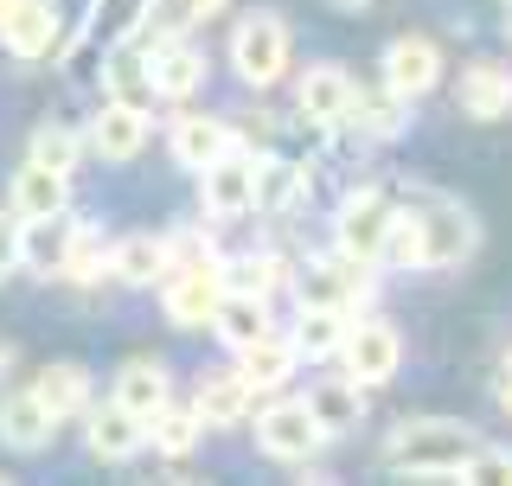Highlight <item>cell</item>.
Instances as JSON below:
<instances>
[{
	"label": "cell",
	"mask_w": 512,
	"mask_h": 486,
	"mask_svg": "<svg viewBox=\"0 0 512 486\" xmlns=\"http://www.w3.org/2000/svg\"><path fill=\"white\" fill-rule=\"evenodd\" d=\"M480 435L448 416H423V423H397L384 435V461L410 480H461V467L474 461Z\"/></svg>",
	"instance_id": "obj_1"
},
{
	"label": "cell",
	"mask_w": 512,
	"mask_h": 486,
	"mask_svg": "<svg viewBox=\"0 0 512 486\" xmlns=\"http://www.w3.org/2000/svg\"><path fill=\"white\" fill-rule=\"evenodd\" d=\"M224 301V263L218 256H192V263H173L160 275V307L180 333H205Z\"/></svg>",
	"instance_id": "obj_2"
},
{
	"label": "cell",
	"mask_w": 512,
	"mask_h": 486,
	"mask_svg": "<svg viewBox=\"0 0 512 486\" xmlns=\"http://www.w3.org/2000/svg\"><path fill=\"white\" fill-rule=\"evenodd\" d=\"M288 26H282V13H244L231 32V71L244 77L250 90H269V84H282L288 77Z\"/></svg>",
	"instance_id": "obj_3"
},
{
	"label": "cell",
	"mask_w": 512,
	"mask_h": 486,
	"mask_svg": "<svg viewBox=\"0 0 512 486\" xmlns=\"http://www.w3.org/2000/svg\"><path fill=\"white\" fill-rule=\"evenodd\" d=\"M391 218H397V205L384 199L378 186H365V192H352V199L333 212V250L352 256V263H384V237H391Z\"/></svg>",
	"instance_id": "obj_4"
},
{
	"label": "cell",
	"mask_w": 512,
	"mask_h": 486,
	"mask_svg": "<svg viewBox=\"0 0 512 486\" xmlns=\"http://www.w3.org/2000/svg\"><path fill=\"white\" fill-rule=\"evenodd\" d=\"M320 442H327V429L314 423L308 397H276L256 410V448L276 461H314Z\"/></svg>",
	"instance_id": "obj_5"
},
{
	"label": "cell",
	"mask_w": 512,
	"mask_h": 486,
	"mask_svg": "<svg viewBox=\"0 0 512 486\" xmlns=\"http://www.w3.org/2000/svg\"><path fill=\"white\" fill-rule=\"evenodd\" d=\"M416 224H423V269H455L474 256L480 243V224L461 212L455 199H416Z\"/></svg>",
	"instance_id": "obj_6"
},
{
	"label": "cell",
	"mask_w": 512,
	"mask_h": 486,
	"mask_svg": "<svg viewBox=\"0 0 512 486\" xmlns=\"http://www.w3.org/2000/svg\"><path fill=\"white\" fill-rule=\"evenodd\" d=\"M199 199H205V212H212L218 224L256 212V154L231 141V148H224L212 167L199 173Z\"/></svg>",
	"instance_id": "obj_7"
},
{
	"label": "cell",
	"mask_w": 512,
	"mask_h": 486,
	"mask_svg": "<svg viewBox=\"0 0 512 486\" xmlns=\"http://www.w3.org/2000/svg\"><path fill=\"white\" fill-rule=\"evenodd\" d=\"M340 359H346V378H359L365 391L372 384H391L397 365H404V339H397L391 320H352L346 339H340Z\"/></svg>",
	"instance_id": "obj_8"
},
{
	"label": "cell",
	"mask_w": 512,
	"mask_h": 486,
	"mask_svg": "<svg viewBox=\"0 0 512 486\" xmlns=\"http://www.w3.org/2000/svg\"><path fill=\"white\" fill-rule=\"evenodd\" d=\"M295 295H301V307H340V314H352L372 295V275H365V263L333 250V256H314L308 269H295Z\"/></svg>",
	"instance_id": "obj_9"
},
{
	"label": "cell",
	"mask_w": 512,
	"mask_h": 486,
	"mask_svg": "<svg viewBox=\"0 0 512 486\" xmlns=\"http://www.w3.org/2000/svg\"><path fill=\"white\" fill-rule=\"evenodd\" d=\"M0 45H7L20 64L64 52V32H58V7L52 0H0Z\"/></svg>",
	"instance_id": "obj_10"
},
{
	"label": "cell",
	"mask_w": 512,
	"mask_h": 486,
	"mask_svg": "<svg viewBox=\"0 0 512 486\" xmlns=\"http://www.w3.org/2000/svg\"><path fill=\"white\" fill-rule=\"evenodd\" d=\"M384 84H391L397 96H429L442 84V45L423 39V32H404V39L384 45Z\"/></svg>",
	"instance_id": "obj_11"
},
{
	"label": "cell",
	"mask_w": 512,
	"mask_h": 486,
	"mask_svg": "<svg viewBox=\"0 0 512 486\" xmlns=\"http://www.w3.org/2000/svg\"><path fill=\"white\" fill-rule=\"evenodd\" d=\"M84 141H90V154H103V160H135L141 148H148V109L109 96V103L96 109V122H90Z\"/></svg>",
	"instance_id": "obj_12"
},
{
	"label": "cell",
	"mask_w": 512,
	"mask_h": 486,
	"mask_svg": "<svg viewBox=\"0 0 512 486\" xmlns=\"http://www.w3.org/2000/svg\"><path fill=\"white\" fill-rule=\"evenodd\" d=\"M192 410L205 416V429H237L256 410V384L244 371H205L199 391H192Z\"/></svg>",
	"instance_id": "obj_13"
},
{
	"label": "cell",
	"mask_w": 512,
	"mask_h": 486,
	"mask_svg": "<svg viewBox=\"0 0 512 486\" xmlns=\"http://www.w3.org/2000/svg\"><path fill=\"white\" fill-rule=\"evenodd\" d=\"M84 442H90V455L96 461H135L141 448H148V423L141 416H128L116 397L103 403V410H84Z\"/></svg>",
	"instance_id": "obj_14"
},
{
	"label": "cell",
	"mask_w": 512,
	"mask_h": 486,
	"mask_svg": "<svg viewBox=\"0 0 512 486\" xmlns=\"http://www.w3.org/2000/svg\"><path fill=\"white\" fill-rule=\"evenodd\" d=\"M77 224L71 212H52V218H20V269H39V275H58L64 256L77 243Z\"/></svg>",
	"instance_id": "obj_15"
},
{
	"label": "cell",
	"mask_w": 512,
	"mask_h": 486,
	"mask_svg": "<svg viewBox=\"0 0 512 486\" xmlns=\"http://www.w3.org/2000/svg\"><path fill=\"white\" fill-rule=\"evenodd\" d=\"M7 212H13V218H52V212H71V173H58V167H39V160H26V167L13 173Z\"/></svg>",
	"instance_id": "obj_16"
},
{
	"label": "cell",
	"mask_w": 512,
	"mask_h": 486,
	"mask_svg": "<svg viewBox=\"0 0 512 486\" xmlns=\"http://www.w3.org/2000/svg\"><path fill=\"white\" fill-rule=\"evenodd\" d=\"M52 429H58V416L39 403V391H7L0 397V442L13 448V455H39L45 442H52Z\"/></svg>",
	"instance_id": "obj_17"
},
{
	"label": "cell",
	"mask_w": 512,
	"mask_h": 486,
	"mask_svg": "<svg viewBox=\"0 0 512 486\" xmlns=\"http://www.w3.org/2000/svg\"><path fill=\"white\" fill-rule=\"evenodd\" d=\"M352 90H359V84H352L340 64H314V71H301V84H295V109L314 128H333V122H346Z\"/></svg>",
	"instance_id": "obj_18"
},
{
	"label": "cell",
	"mask_w": 512,
	"mask_h": 486,
	"mask_svg": "<svg viewBox=\"0 0 512 486\" xmlns=\"http://www.w3.org/2000/svg\"><path fill=\"white\" fill-rule=\"evenodd\" d=\"M116 403H122L128 416H141V423H154V416L173 403L167 365H160V359H128V365L116 371Z\"/></svg>",
	"instance_id": "obj_19"
},
{
	"label": "cell",
	"mask_w": 512,
	"mask_h": 486,
	"mask_svg": "<svg viewBox=\"0 0 512 486\" xmlns=\"http://www.w3.org/2000/svg\"><path fill=\"white\" fill-rule=\"evenodd\" d=\"M167 269H173V243L167 237L135 231V237H122L116 250H109V275H116L122 288H154Z\"/></svg>",
	"instance_id": "obj_20"
},
{
	"label": "cell",
	"mask_w": 512,
	"mask_h": 486,
	"mask_svg": "<svg viewBox=\"0 0 512 486\" xmlns=\"http://www.w3.org/2000/svg\"><path fill=\"white\" fill-rule=\"evenodd\" d=\"M455 103H461V116H474V122L512 116V71H506V64H468Z\"/></svg>",
	"instance_id": "obj_21"
},
{
	"label": "cell",
	"mask_w": 512,
	"mask_h": 486,
	"mask_svg": "<svg viewBox=\"0 0 512 486\" xmlns=\"http://www.w3.org/2000/svg\"><path fill=\"white\" fill-rule=\"evenodd\" d=\"M231 122H218V116H199V109H186L180 122H173V160H180L186 173H205L212 160L231 148Z\"/></svg>",
	"instance_id": "obj_22"
},
{
	"label": "cell",
	"mask_w": 512,
	"mask_h": 486,
	"mask_svg": "<svg viewBox=\"0 0 512 486\" xmlns=\"http://www.w3.org/2000/svg\"><path fill=\"white\" fill-rule=\"evenodd\" d=\"M148 71H154V96H167V103H186V96L205 84V58L192 52L186 39L148 45Z\"/></svg>",
	"instance_id": "obj_23"
},
{
	"label": "cell",
	"mask_w": 512,
	"mask_h": 486,
	"mask_svg": "<svg viewBox=\"0 0 512 486\" xmlns=\"http://www.w3.org/2000/svg\"><path fill=\"white\" fill-rule=\"evenodd\" d=\"M212 333L231 352L256 346V339L269 333V301L263 295H244V288H224V301H218V314H212Z\"/></svg>",
	"instance_id": "obj_24"
},
{
	"label": "cell",
	"mask_w": 512,
	"mask_h": 486,
	"mask_svg": "<svg viewBox=\"0 0 512 486\" xmlns=\"http://www.w3.org/2000/svg\"><path fill=\"white\" fill-rule=\"evenodd\" d=\"M308 410H314V423L327 429V442H333V435L359 429V416H365V384H359V378H327V384H314V391H308Z\"/></svg>",
	"instance_id": "obj_25"
},
{
	"label": "cell",
	"mask_w": 512,
	"mask_h": 486,
	"mask_svg": "<svg viewBox=\"0 0 512 486\" xmlns=\"http://www.w3.org/2000/svg\"><path fill=\"white\" fill-rule=\"evenodd\" d=\"M237 371H244V378L256 384V391H282L288 378H295V365H301V352H295V339H276V333H263L256 339V346H244L237 352Z\"/></svg>",
	"instance_id": "obj_26"
},
{
	"label": "cell",
	"mask_w": 512,
	"mask_h": 486,
	"mask_svg": "<svg viewBox=\"0 0 512 486\" xmlns=\"http://www.w3.org/2000/svg\"><path fill=\"white\" fill-rule=\"evenodd\" d=\"M32 391H39V403L58 423H71V416L90 410V371L84 365H45L39 378H32Z\"/></svg>",
	"instance_id": "obj_27"
},
{
	"label": "cell",
	"mask_w": 512,
	"mask_h": 486,
	"mask_svg": "<svg viewBox=\"0 0 512 486\" xmlns=\"http://www.w3.org/2000/svg\"><path fill=\"white\" fill-rule=\"evenodd\" d=\"M346 116H359L365 135L391 141V135H404V122H410V96H397L391 84H378V90H352V109H346Z\"/></svg>",
	"instance_id": "obj_28"
},
{
	"label": "cell",
	"mask_w": 512,
	"mask_h": 486,
	"mask_svg": "<svg viewBox=\"0 0 512 486\" xmlns=\"http://www.w3.org/2000/svg\"><path fill=\"white\" fill-rule=\"evenodd\" d=\"M346 327L352 320L340 314V307H301V320H295V352L301 359H333V352H340V339H346Z\"/></svg>",
	"instance_id": "obj_29"
},
{
	"label": "cell",
	"mask_w": 512,
	"mask_h": 486,
	"mask_svg": "<svg viewBox=\"0 0 512 486\" xmlns=\"http://www.w3.org/2000/svg\"><path fill=\"white\" fill-rule=\"evenodd\" d=\"M199 435H205V416L192 410V403H167V410L148 423V442L160 448V455H173V461L192 455V448H199Z\"/></svg>",
	"instance_id": "obj_30"
},
{
	"label": "cell",
	"mask_w": 512,
	"mask_h": 486,
	"mask_svg": "<svg viewBox=\"0 0 512 486\" xmlns=\"http://www.w3.org/2000/svg\"><path fill=\"white\" fill-rule=\"evenodd\" d=\"M84 148H90V141L77 135L71 122H39V128H32V154H26V160H39V167H58V173H77Z\"/></svg>",
	"instance_id": "obj_31"
},
{
	"label": "cell",
	"mask_w": 512,
	"mask_h": 486,
	"mask_svg": "<svg viewBox=\"0 0 512 486\" xmlns=\"http://www.w3.org/2000/svg\"><path fill=\"white\" fill-rule=\"evenodd\" d=\"M301 186H308V173L295 160H256V212H288Z\"/></svg>",
	"instance_id": "obj_32"
},
{
	"label": "cell",
	"mask_w": 512,
	"mask_h": 486,
	"mask_svg": "<svg viewBox=\"0 0 512 486\" xmlns=\"http://www.w3.org/2000/svg\"><path fill=\"white\" fill-rule=\"evenodd\" d=\"M288 282V269H282V256H237V263H224V288H244V295H276V288Z\"/></svg>",
	"instance_id": "obj_33"
},
{
	"label": "cell",
	"mask_w": 512,
	"mask_h": 486,
	"mask_svg": "<svg viewBox=\"0 0 512 486\" xmlns=\"http://www.w3.org/2000/svg\"><path fill=\"white\" fill-rule=\"evenodd\" d=\"M109 96H116V103H141V109H148L154 103L148 58H141V52H116V58H109Z\"/></svg>",
	"instance_id": "obj_34"
},
{
	"label": "cell",
	"mask_w": 512,
	"mask_h": 486,
	"mask_svg": "<svg viewBox=\"0 0 512 486\" xmlns=\"http://www.w3.org/2000/svg\"><path fill=\"white\" fill-rule=\"evenodd\" d=\"M384 263L391 269H423V224H416V205L391 218V237H384Z\"/></svg>",
	"instance_id": "obj_35"
},
{
	"label": "cell",
	"mask_w": 512,
	"mask_h": 486,
	"mask_svg": "<svg viewBox=\"0 0 512 486\" xmlns=\"http://www.w3.org/2000/svg\"><path fill=\"white\" fill-rule=\"evenodd\" d=\"M103 269H109V250L90 237V224H84V231H77V243H71V256H64V269H58V282L90 288V282H103Z\"/></svg>",
	"instance_id": "obj_36"
},
{
	"label": "cell",
	"mask_w": 512,
	"mask_h": 486,
	"mask_svg": "<svg viewBox=\"0 0 512 486\" xmlns=\"http://www.w3.org/2000/svg\"><path fill=\"white\" fill-rule=\"evenodd\" d=\"M461 480H487V486H512V448H493V442H480V448H474V461L461 467Z\"/></svg>",
	"instance_id": "obj_37"
},
{
	"label": "cell",
	"mask_w": 512,
	"mask_h": 486,
	"mask_svg": "<svg viewBox=\"0 0 512 486\" xmlns=\"http://www.w3.org/2000/svg\"><path fill=\"white\" fill-rule=\"evenodd\" d=\"M20 269V218L13 212H0V282Z\"/></svg>",
	"instance_id": "obj_38"
},
{
	"label": "cell",
	"mask_w": 512,
	"mask_h": 486,
	"mask_svg": "<svg viewBox=\"0 0 512 486\" xmlns=\"http://www.w3.org/2000/svg\"><path fill=\"white\" fill-rule=\"evenodd\" d=\"M500 403L512 410V359H506V384H500Z\"/></svg>",
	"instance_id": "obj_39"
},
{
	"label": "cell",
	"mask_w": 512,
	"mask_h": 486,
	"mask_svg": "<svg viewBox=\"0 0 512 486\" xmlns=\"http://www.w3.org/2000/svg\"><path fill=\"white\" fill-rule=\"evenodd\" d=\"M13 365V346H0V371H7Z\"/></svg>",
	"instance_id": "obj_40"
},
{
	"label": "cell",
	"mask_w": 512,
	"mask_h": 486,
	"mask_svg": "<svg viewBox=\"0 0 512 486\" xmlns=\"http://www.w3.org/2000/svg\"><path fill=\"white\" fill-rule=\"evenodd\" d=\"M340 7H365V0H340Z\"/></svg>",
	"instance_id": "obj_41"
},
{
	"label": "cell",
	"mask_w": 512,
	"mask_h": 486,
	"mask_svg": "<svg viewBox=\"0 0 512 486\" xmlns=\"http://www.w3.org/2000/svg\"><path fill=\"white\" fill-rule=\"evenodd\" d=\"M506 39H512V20H506Z\"/></svg>",
	"instance_id": "obj_42"
}]
</instances>
